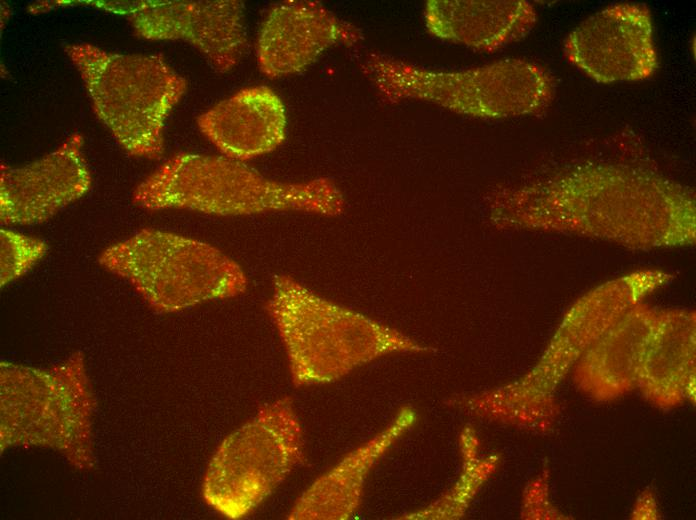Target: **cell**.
I'll list each match as a JSON object with an SVG mask.
<instances>
[{
	"instance_id": "cell-1",
	"label": "cell",
	"mask_w": 696,
	"mask_h": 520,
	"mask_svg": "<svg viewBox=\"0 0 696 520\" xmlns=\"http://www.w3.org/2000/svg\"><path fill=\"white\" fill-rule=\"evenodd\" d=\"M493 218L633 243L676 244L695 235V204L682 186L644 170L585 164L499 193Z\"/></svg>"
},
{
	"instance_id": "cell-2",
	"label": "cell",
	"mask_w": 696,
	"mask_h": 520,
	"mask_svg": "<svg viewBox=\"0 0 696 520\" xmlns=\"http://www.w3.org/2000/svg\"><path fill=\"white\" fill-rule=\"evenodd\" d=\"M132 201L147 210L185 209L219 216L271 211L332 216L344 206L341 192L328 179L280 182L242 160L187 152L171 157L141 181Z\"/></svg>"
},
{
	"instance_id": "cell-3",
	"label": "cell",
	"mask_w": 696,
	"mask_h": 520,
	"mask_svg": "<svg viewBox=\"0 0 696 520\" xmlns=\"http://www.w3.org/2000/svg\"><path fill=\"white\" fill-rule=\"evenodd\" d=\"M65 52L79 72L97 118L134 157L158 159L163 130L187 81L159 54L106 51L89 43Z\"/></svg>"
},
{
	"instance_id": "cell-4",
	"label": "cell",
	"mask_w": 696,
	"mask_h": 520,
	"mask_svg": "<svg viewBox=\"0 0 696 520\" xmlns=\"http://www.w3.org/2000/svg\"><path fill=\"white\" fill-rule=\"evenodd\" d=\"M361 69L380 94L392 102L423 100L479 118L534 114L544 109L555 94L552 75L523 59L442 71L370 53L361 61Z\"/></svg>"
},
{
	"instance_id": "cell-5",
	"label": "cell",
	"mask_w": 696,
	"mask_h": 520,
	"mask_svg": "<svg viewBox=\"0 0 696 520\" xmlns=\"http://www.w3.org/2000/svg\"><path fill=\"white\" fill-rule=\"evenodd\" d=\"M98 262L165 312L237 296L248 284L241 266L218 248L152 228L107 247Z\"/></svg>"
},
{
	"instance_id": "cell-6",
	"label": "cell",
	"mask_w": 696,
	"mask_h": 520,
	"mask_svg": "<svg viewBox=\"0 0 696 520\" xmlns=\"http://www.w3.org/2000/svg\"><path fill=\"white\" fill-rule=\"evenodd\" d=\"M266 309L287 355L295 386L335 379L379 354L381 328L332 304L288 275H275Z\"/></svg>"
},
{
	"instance_id": "cell-7",
	"label": "cell",
	"mask_w": 696,
	"mask_h": 520,
	"mask_svg": "<svg viewBox=\"0 0 696 520\" xmlns=\"http://www.w3.org/2000/svg\"><path fill=\"white\" fill-rule=\"evenodd\" d=\"M299 419L289 398L279 399L229 435L209 466L204 495L237 519L256 509L300 462Z\"/></svg>"
},
{
	"instance_id": "cell-8",
	"label": "cell",
	"mask_w": 696,
	"mask_h": 520,
	"mask_svg": "<svg viewBox=\"0 0 696 520\" xmlns=\"http://www.w3.org/2000/svg\"><path fill=\"white\" fill-rule=\"evenodd\" d=\"M563 52L599 83L643 80L658 67L651 14L642 4H615L591 15L568 34Z\"/></svg>"
},
{
	"instance_id": "cell-9",
	"label": "cell",
	"mask_w": 696,
	"mask_h": 520,
	"mask_svg": "<svg viewBox=\"0 0 696 520\" xmlns=\"http://www.w3.org/2000/svg\"><path fill=\"white\" fill-rule=\"evenodd\" d=\"M128 14L139 36L186 41L219 72L231 70L247 49L241 1H142Z\"/></svg>"
},
{
	"instance_id": "cell-10",
	"label": "cell",
	"mask_w": 696,
	"mask_h": 520,
	"mask_svg": "<svg viewBox=\"0 0 696 520\" xmlns=\"http://www.w3.org/2000/svg\"><path fill=\"white\" fill-rule=\"evenodd\" d=\"M82 146L81 134L74 133L54 151L27 165H1V222L41 223L85 195L92 178Z\"/></svg>"
},
{
	"instance_id": "cell-11",
	"label": "cell",
	"mask_w": 696,
	"mask_h": 520,
	"mask_svg": "<svg viewBox=\"0 0 696 520\" xmlns=\"http://www.w3.org/2000/svg\"><path fill=\"white\" fill-rule=\"evenodd\" d=\"M363 35L320 2L284 1L273 5L262 22L258 66L270 78L288 76L312 64L336 44L354 45Z\"/></svg>"
},
{
	"instance_id": "cell-12",
	"label": "cell",
	"mask_w": 696,
	"mask_h": 520,
	"mask_svg": "<svg viewBox=\"0 0 696 520\" xmlns=\"http://www.w3.org/2000/svg\"><path fill=\"white\" fill-rule=\"evenodd\" d=\"M197 126L222 155L244 161L269 153L283 142L286 109L271 88L256 85L203 112Z\"/></svg>"
},
{
	"instance_id": "cell-13",
	"label": "cell",
	"mask_w": 696,
	"mask_h": 520,
	"mask_svg": "<svg viewBox=\"0 0 696 520\" xmlns=\"http://www.w3.org/2000/svg\"><path fill=\"white\" fill-rule=\"evenodd\" d=\"M424 19L437 38L492 51L527 35L537 15L523 0H431Z\"/></svg>"
},
{
	"instance_id": "cell-14",
	"label": "cell",
	"mask_w": 696,
	"mask_h": 520,
	"mask_svg": "<svg viewBox=\"0 0 696 520\" xmlns=\"http://www.w3.org/2000/svg\"><path fill=\"white\" fill-rule=\"evenodd\" d=\"M45 241L10 229L0 230L1 286L23 276L47 252Z\"/></svg>"
}]
</instances>
